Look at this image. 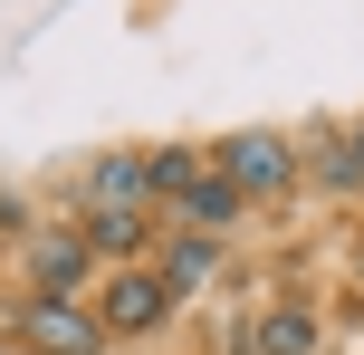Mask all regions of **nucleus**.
<instances>
[{
	"label": "nucleus",
	"instance_id": "nucleus-1",
	"mask_svg": "<svg viewBox=\"0 0 364 355\" xmlns=\"http://www.w3.org/2000/svg\"><path fill=\"white\" fill-rule=\"evenodd\" d=\"M211 173L240 192V202H288V192H297V144L269 134V125H240V134L211 144Z\"/></svg>",
	"mask_w": 364,
	"mask_h": 355
},
{
	"label": "nucleus",
	"instance_id": "nucleus-2",
	"mask_svg": "<svg viewBox=\"0 0 364 355\" xmlns=\"http://www.w3.org/2000/svg\"><path fill=\"white\" fill-rule=\"evenodd\" d=\"M87 307L106 317V346H144V337H164V327H173V288L154 279V260L106 269V288H96Z\"/></svg>",
	"mask_w": 364,
	"mask_h": 355
},
{
	"label": "nucleus",
	"instance_id": "nucleus-3",
	"mask_svg": "<svg viewBox=\"0 0 364 355\" xmlns=\"http://www.w3.org/2000/svg\"><path fill=\"white\" fill-rule=\"evenodd\" d=\"M10 346L19 355H106V317L87 298H19L10 307Z\"/></svg>",
	"mask_w": 364,
	"mask_h": 355
},
{
	"label": "nucleus",
	"instance_id": "nucleus-4",
	"mask_svg": "<svg viewBox=\"0 0 364 355\" xmlns=\"http://www.w3.org/2000/svg\"><path fill=\"white\" fill-rule=\"evenodd\" d=\"M19 269H29V298H87L96 288V250L77 221H38L19 240Z\"/></svg>",
	"mask_w": 364,
	"mask_h": 355
},
{
	"label": "nucleus",
	"instance_id": "nucleus-5",
	"mask_svg": "<svg viewBox=\"0 0 364 355\" xmlns=\"http://www.w3.org/2000/svg\"><path fill=\"white\" fill-rule=\"evenodd\" d=\"M316 346H326L316 298H250V355H316Z\"/></svg>",
	"mask_w": 364,
	"mask_h": 355
},
{
	"label": "nucleus",
	"instance_id": "nucleus-6",
	"mask_svg": "<svg viewBox=\"0 0 364 355\" xmlns=\"http://www.w3.org/2000/svg\"><path fill=\"white\" fill-rule=\"evenodd\" d=\"M77 211H154L144 202V144H106L77 183Z\"/></svg>",
	"mask_w": 364,
	"mask_h": 355
},
{
	"label": "nucleus",
	"instance_id": "nucleus-7",
	"mask_svg": "<svg viewBox=\"0 0 364 355\" xmlns=\"http://www.w3.org/2000/svg\"><path fill=\"white\" fill-rule=\"evenodd\" d=\"M201 173H211V144H144V202H154V221H173Z\"/></svg>",
	"mask_w": 364,
	"mask_h": 355
},
{
	"label": "nucleus",
	"instance_id": "nucleus-8",
	"mask_svg": "<svg viewBox=\"0 0 364 355\" xmlns=\"http://www.w3.org/2000/svg\"><path fill=\"white\" fill-rule=\"evenodd\" d=\"M77 231H87V250H96V269H134L154 250V211H68Z\"/></svg>",
	"mask_w": 364,
	"mask_h": 355
},
{
	"label": "nucleus",
	"instance_id": "nucleus-9",
	"mask_svg": "<svg viewBox=\"0 0 364 355\" xmlns=\"http://www.w3.org/2000/svg\"><path fill=\"white\" fill-rule=\"evenodd\" d=\"M211 269H220V240H201V231H164V240H154V279L173 288V307L192 298V288H211Z\"/></svg>",
	"mask_w": 364,
	"mask_h": 355
},
{
	"label": "nucleus",
	"instance_id": "nucleus-10",
	"mask_svg": "<svg viewBox=\"0 0 364 355\" xmlns=\"http://www.w3.org/2000/svg\"><path fill=\"white\" fill-rule=\"evenodd\" d=\"M240 221H250V202H240L220 173H201V183L182 192V211H173V231H201V240H230Z\"/></svg>",
	"mask_w": 364,
	"mask_h": 355
},
{
	"label": "nucleus",
	"instance_id": "nucleus-11",
	"mask_svg": "<svg viewBox=\"0 0 364 355\" xmlns=\"http://www.w3.org/2000/svg\"><path fill=\"white\" fill-rule=\"evenodd\" d=\"M297 173H316L326 192H364V154L346 134H316V144H297Z\"/></svg>",
	"mask_w": 364,
	"mask_h": 355
},
{
	"label": "nucleus",
	"instance_id": "nucleus-12",
	"mask_svg": "<svg viewBox=\"0 0 364 355\" xmlns=\"http://www.w3.org/2000/svg\"><path fill=\"white\" fill-rule=\"evenodd\" d=\"M346 144H355V154H364V115H355V125H346Z\"/></svg>",
	"mask_w": 364,
	"mask_h": 355
}]
</instances>
